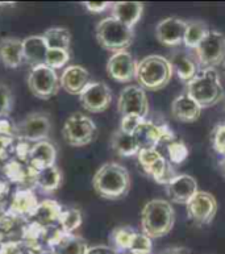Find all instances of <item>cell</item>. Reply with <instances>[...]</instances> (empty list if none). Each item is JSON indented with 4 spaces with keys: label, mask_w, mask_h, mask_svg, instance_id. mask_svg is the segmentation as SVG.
I'll return each instance as SVG.
<instances>
[{
    "label": "cell",
    "mask_w": 225,
    "mask_h": 254,
    "mask_svg": "<svg viewBox=\"0 0 225 254\" xmlns=\"http://www.w3.org/2000/svg\"><path fill=\"white\" fill-rule=\"evenodd\" d=\"M0 62L7 68H17L24 62L23 40L4 37L0 40Z\"/></svg>",
    "instance_id": "obj_25"
},
{
    "label": "cell",
    "mask_w": 225,
    "mask_h": 254,
    "mask_svg": "<svg viewBox=\"0 0 225 254\" xmlns=\"http://www.w3.org/2000/svg\"><path fill=\"white\" fill-rule=\"evenodd\" d=\"M13 107V95L8 86L0 83V119L9 116Z\"/></svg>",
    "instance_id": "obj_39"
},
{
    "label": "cell",
    "mask_w": 225,
    "mask_h": 254,
    "mask_svg": "<svg viewBox=\"0 0 225 254\" xmlns=\"http://www.w3.org/2000/svg\"><path fill=\"white\" fill-rule=\"evenodd\" d=\"M111 148L120 157H133L137 156L140 152V146L133 134L122 132L121 129H117L112 133Z\"/></svg>",
    "instance_id": "obj_29"
},
{
    "label": "cell",
    "mask_w": 225,
    "mask_h": 254,
    "mask_svg": "<svg viewBox=\"0 0 225 254\" xmlns=\"http://www.w3.org/2000/svg\"><path fill=\"white\" fill-rule=\"evenodd\" d=\"M224 70H225V64H224Z\"/></svg>",
    "instance_id": "obj_54"
},
{
    "label": "cell",
    "mask_w": 225,
    "mask_h": 254,
    "mask_svg": "<svg viewBox=\"0 0 225 254\" xmlns=\"http://www.w3.org/2000/svg\"><path fill=\"white\" fill-rule=\"evenodd\" d=\"M27 82L32 95L44 100L57 95L58 91L61 90L59 75L56 70L46 66L45 64L32 67L28 74Z\"/></svg>",
    "instance_id": "obj_8"
},
{
    "label": "cell",
    "mask_w": 225,
    "mask_h": 254,
    "mask_svg": "<svg viewBox=\"0 0 225 254\" xmlns=\"http://www.w3.org/2000/svg\"><path fill=\"white\" fill-rule=\"evenodd\" d=\"M203 108L195 102L194 99L190 98L187 94H180L176 96L171 103V115L176 122L180 123H194L196 122Z\"/></svg>",
    "instance_id": "obj_22"
},
{
    "label": "cell",
    "mask_w": 225,
    "mask_h": 254,
    "mask_svg": "<svg viewBox=\"0 0 225 254\" xmlns=\"http://www.w3.org/2000/svg\"><path fill=\"white\" fill-rule=\"evenodd\" d=\"M83 7L91 13H102L107 9H111L112 3L110 1H84Z\"/></svg>",
    "instance_id": "obj_44"
},
{
    "label": "cell",
    "mask_w": 225,
    "mask_h": 254,
    "mask_svg": "<svg viewBox=\"0 0 225 254\" xmlns=\"http://www.w3.org/2000/svg\"><path fill=\"white\" fill-rule=\"evenodd\" d=\"M62 185V174L57 165L49 166L37 171L35 181V187L45 193H52L57 191Z\"/></svg>",
    "instance_id": "obj_30"
},
{
    "label": "cell",
    "mask_w": 225,
    "mask_h": 254,
    "mask_svg": "<svg viewBox=\"0 0 225 254\" xmlns=\"http://www.w3.org/2000/svg\"><path fill=\"white\" fill-rule=\"evenodd\" d=\"M198 66L203 68H216L225 64V34L211 29L200 45L194 50Z\"/></svg>",
    "instance_id": "obj_7"
},
{
    "label": "cell",
    "mask_w": 225,
    "mask_h": 254,
    "mask_svg": "<svg viewBox=\"0 0 225 254\" xmlns=\"http://www.w3.org/2000/svg\"><path fill=\"white\" fill-rule=\"evenodd\" d=\"M82 221H83V217L79 209L74 207H69V208L63 207L58 227L66 233H74L82 225Z\"/></svg>",
    "instance_id": "obj_35"
},
{
    "label": "cell",
    "mask_w": 225,
    "mask_h": 254,
    "mask_svg": "<svg viewBox=\"0 0 225 254\" xmlns=\"http://www.w3.org/2000/svg\"><path fill=\"white\" fill-rule=\"evenodd\" d=\"M125 254H132V253H125Z\"/></svg>",
    "instance_id": "obj_53"
},
{
    "label": "cell",
    "mask_w": 225,
    "mask_h": 254,
    "mask_svg": "<svg viewBox=\"0 0 225 254\" xmlns=\"http://www.w3.org/2000/svg\"><path fill=\"white\" fill-rule=\"evenodd\" d=\"M212 146L215 152L225 158V123L216 126L212 133Z\"/></svg>",
    "instance_id": "obj_41"
},
{
    "label": "cell",
    "mask_w": 225,
    "mask_h": 254,
    "mask_svg": "<svg viewBox=\"0 0 225 254\" xmlns=\"http://www.w3.org/2000/svg\"><path fill=\"white\" fill-rule=\"evenodd\" d=\"M144 120L140 116H136V115H128V116H124L121 118V122H120V128L122 132L129 133V134H133L134 130L137 129V127L141 124V122Z\"/></svg>",
    "instance_id": "obj_42"
},
{
    "label": "cell",
    "mask_w": 225,
    "mask_h": 254,
    "mask_svg": "<svg viewBox=\"0 0 225 254\" xmlns=\"http://www.w3.org/2000/svg\"><path fill=\"white\" fill-rule=\"evenodd\" d=\"M61 88H63L70 95L79 96V94L84 90L91 79L90 72L86 67L80 64H70L63 68V71L59 75Z\"/></svg>",
    "instance_id": "obj_20"
},
{
    "label": "cell",
    "mask_w": 225,
    "mask_h": 254,
    "mask_svg": "<svg viewBox=\"0 0 225 254\" xmlns=\"http://www.w3.org/2000/svg\"><path fill=\"white\" fill-rule=\"evenodd\" d=\"M153 243L152 239L148 237L145 233L142 232H137L134 236L133 243L130 247L129 253L132 254H152Z\"/></svg>",
    "instance_id": "obj_38"
},
{
    "label": "cell",
    "mask_w": 225,
    "mask_h": 254,
    "mask_svg": "<svg viewBox=\"0 0 225 254\" xmlns=\"http://www.w3.org/2000/svg\"><path fill=\"white\" fill-rule=\"evenodd\" d=\"M4 237H5V236H4L3 233H1V232H0V245H1V244H3L4 241H5V240H4Z\"/></svg>",
    "instance_id": "obj_49"
},
{
    "label": "cell",
    "mask_w": 225,
    "mask_h": 254,
    "mask_svg": "<svg viewBox=\"0 0 225 254\" xmlns=\"http://www.w3.org/2000/svg\"><path fill=\"white\" fill-rule=\"evenodd\" d=\"M169 162L171 165H180L188 157V148L183 141L174 140L168 144Z\"/></svg>",
    "instance_id": "obj_36"
},
{
    "label": "cell",
    "mask_w": 225,
    "mask_h": 254,
    "mask_svg": "<svg viewBox=\"0 0 225 254\" xmlns=\"http://www.w3.org/2000/svg\"><path fill=\"white\" fill-rule=\"evenodd\" d=\"M48 50L49 48L46 45L42 34H33L23 40L24 62L31 64L32 67L45 64Z\"/></svg>",
    "instance_id": "obj_24"
},
{
    "label": "cell",
    "mask_w": 225,
    "mask_h": 254,
    "mask_svg": "<svg viewBox=\"0 0 225 254\" xmlns=\"http://www.w3.org/2000/svg\"><path fill=\"white\" fill-rule=\"evenodd\" d=\"M41 251L21 239L7 240L0 245V254H42Z\"/></svg>",
    "instance_id": "obj_34"
},
{
    "label": "cell",
    "mask_w": 225,
    "mask_h": 254,
    "mask_svg": "<svg viewBox=\"0 0 225 254\" xmlns=\"http://www.w3.org/2000/svg\"><path fill=\"white\" fill-rule=\"evenodd\" d=\"M3 171L9 183H15V185L23 186V189L35 187L37 170L35 167H32L29 163L12 158L8 162H5Z\"/></svg>",
    "instance_id": "obj_19"
},
{
    "label": "cell",
    "mask_w": 225,
    "mask_h": 254,
    "mask_svg": "<svg viewBox=\"0 0 225 254\" xmlns=\"http://www.w3.org/2000/svg\"><path fill=\"white\" fill-rule=\"evenodd\" d=\"M56 161H57V148L53 142L44 140L33 144L31 158H29V165L32 167H35L37 171L42 170L45 167L54 166Z\"/></svg>",
    "instance_id": "obj_26"
},
{
    "label": "cell",
    "mask_w": 225,
    "mask_h": 254,
    "mask_svg": "<svg viewBox=\"0 0 225 254\" xmlns=\"http://www.w3.org/2000/svg\"><path fill=\"white\" fill-rule=\"evenodd\" d=\"M52 129L50 116L45 112H32L16 124L17 140H24L32 144L48 140Z\"/></svg>",
    "instance_id": "obj_10"
},
{
    "label": "cell",
    "mask_w": 225,
    "mask_h": 254,
    "mask_svg": "<svg viewBox=\"0 0 225 254\" xmlns=\"http://www.w3.org/2000/svg\"><path fill=\"white\" fill-rule=\"evenodd\" d=\"M40 200L33 192V189H19L13 192L9 199V212L15 216L21 217L24 220H29L35 213Z\"/></svg>",
    "instance_id": "obj_21"
},
{
    "label": "cell",
    "mask_w": 225,
    "mask_h": 254,
    "mask_svg": "<svg viewBox=\"0 0 225 254\" xmlns=\"http://www.w3.org/2000/svg\"><path fill=\"white\" fill-rule=\"evenodd\" d=\"M169 199L176 204H187L188 201L198 192V182L194 177L188 174L175 175L170 182L165 186Z\"/></svg>",
    "instance_id": "obj_17"
},
{
    "label": "cell",
    "mask_w": 225,
    "mask_h": 254,
    "mask_svg": "<svg viewBox=\"0 0 225 254\" xmlns=\"http://www.w3.org/2000/svg\"><path fill=\"white\" fill-rule=\"evenodd\" d=\"M171 66L176 76L183 82H190L198 74V62L184 52H176L171 56Z\"/></svg>",
    "instance_id": "obj_28"
},
{
    "label": "cell",
    "mask_w": 225,
    "mask_h": 254,
    "mask_svg": "<svg viewBox=\"0 0 225 254\" xmlns=\"http://www.w3.org/2000/svg\"><path fill=\"white\" fill-rule=\"evenodd\" d=\"M16 137L0 136V161L8 162L12 159V154H15L16 144H17Z\"/></svg>",
    "instance_id": "obj_40"
},
{
    "label": "cell",
    "mask_w": 225,
    "mask_h": 254,
    "mask_svg": "<svg viewBox=\"0 0 225 254\" xmlns=\"http://www.w3.org/2000/svg\"><path fill=\"white\" fill-rule=\"evenodd\" d=\"M9 185L8 181H0V200H7L9 193Z\"/></svg>",
    "instance_id": "obj_47"
},
{
    "label": "cell",
    "mask_w": 225,
    "mask_h": 254,
    "mask_svg": "<svg viewBox=\"0 0 225 254\" xmlns=\"http://www.w3.org/2000/svg\"><path fill=\"white\" fill-rule=\"evenodd\" d=\"M174 70L166 57L152 54L137 62L136 79L138 86L149 91H160L170 83Z\"/></svg>",
    "instance_id": "obj_4"
},
{
    "label": "cell",
    "mask_w": 225,
    "mask_h": 254,
    "mask_svg": "<svg viewBox=\"0 0 225 254\" xmlns=\"http://www.w3.org/2000/svg\"><path fill=\"white\" fill-rule=\"evenodd\" d=\"M142 12H144V4L138 1H117V3H112L111 7L112 17L129 28H134V25L140 21Z\"/></svg>",
    "instance_id": "obj_27"
},
{
    "label": "cell",
    "mask_w": 225,
    "mask_h": 254,
    "mask_svg": "<svg viewBox=\"0 0 225 254\" xmlns=\"http://www.w3.org/2000/svg\"><path fill=\"white\" fill-rule=\"evenodd\" d=\"M87 254H118L112 247L107 245H96L88 249Z\"/></svg>",
    "instance_id": "obj_46"
},
{
    "label": "cell",
    "mask_w": 225,
    "mask_h": 254,
    "mask_svg": "<svg viewBox=\"0 0 225 254\" xmlns=\"http://www.w3.org/2000/svg\"><path fill=\"white\" fill-rule=\"evenodd\" d=\"M175 223V212L170 201L152 199L141 211V228L150 239H160L169 235Z\"/></svg>",
    "instance_id": "obj_2"
},
{
    "label": "cell",
    "mask_w": 225,
    "mask_h": 254,
    "mask_svg": "<svg viewBox=\"0 0 225 254\" xmlns=\"http://www.w3.org/2000/svg\"><path fill=\"white\" fill-rule=\"evenodd\" d=\"M95 192L107 200H118L130 190V175L126 167L117 162L102 165L92 178Z\"/></svg>",
    "instance_id": "obj_1"
},
{
    "label": "cell",
    "mask_w": 225,
    "mask_h": 254,
    "mask_svg": "<svg viewBox=\"0 0 225 254\" xmlns=\"http://www.w3.org/2000/svg\"><path fill=\"white\" fill-rule=\"evenodd\" d=\"M162 254H184V252L182 249H169V251L164 252Z\"/></svg>",
    "instance_id": "obj_48"
},
{
    "label": "cell",
    "mask_w": 225,
    "mask_h": 254,
    "mask_svg": "<svg viewBox=\"0 0 225 254\" xmlns=\"http://www.w3.org/2000/svg\"><path fill=\"white\" fill-rule=\"evenodd\" d=\"M42 254H49V253H48V252H44V253H42Z\"/></svg>",
    "instance_id": "obj_52"
},
{
    "label": "cell",
    "mask_w": 225,
    "mask_h": 254,
    "mask_svg": "<svg viewBox=\"0 0 225 254\" xmlns=\"http://www.w3.org/2000/svg\"><path fill=\"white\" fill-rule=\"evenodd\" d=\"M62 211H63V207L57 200L45 199V200H41L38 203L35 213L32 215L29 220L40 224L44 228L58 227Z\"/></svg>",
    "instance_id": "obj_23"
},
{
    "label": "cell",
    "mask_w": 225,
    "mask_h": 254,
    "mask_svg": "<svg viewBox=\"0 0 225 254\" xmlns=\"http://www.w3.org/2000/svg\"><path fill=\"white\" fill-rule=\"evenodd\" d=\"M186 94L192 98L202 108L218 104L225 98V91L216 68H203L187 82Z\"/></svg>",
    "instance_id": "obj_3"
},
{
    "label": "cell",
    "mask_w": 225,
    "mask_h": 254,
    "mask_svg": "<svg viewBox=\"0 0 225 254\" xmlns=\"http://www.w3.org/2000/svg\"><path fill=\"white\" fill-rule=\"evenodd\" d=\"M0 136L16 137V124L9 119H0ZM17 138V137H16Z\"/></svg>",
    "instance_id": "obj_45"
},
{
    "label": "cell",
    "mask_w": 225,
    "mask_h": 254,
    "mask_svg": "<svg viewBox=\"0 0 225 254\" xmlns=\"http://www.w3.org/2000/svg\"><path fill=\"white\" fill-rule=\"evenodd\" d=\"M87 241L74 233H66L59 227L52 229L46 243V252L49 254H87Z\"/></svg>",
    "instance_id": "obj_13"
},
{
    "label": "cell",
    "mask_w": 225,
    "mask_h": 254,
    "mask_svg": "<svg viewBox=\"0 0 225 254\" xmlns=\"http://www.w3.org/2000/svg\"><path fill=\"white\" fill-rule=\"evenodd\" d=\"M210 28L202 20H188L186 33H184L183 45L187 49L195 50L200 45V42L206 38V36L210 33Z\"/></svg>",
    "instance_id": "obj_31"
},
{
    "label": "cell",
    "mask_w": 225,
    "mask_h": 254,
    "mask_svg": "<svg viewBox=\"0 0 225 254\" xmlns=\"http://www.w3.org/2000/svg\"><path fill=\"white\" fill-rule=\"evenodd\" d=\"M137 231L130 227H118L111 233L112 248L117 253H129Z\"/></svg>",
    "instance_id": "obj_33"
},
{
    "label": "cell",
    "mask_w": 225,
    "mask_h": 254,
    "mask_svg": "<svg viewBox=\"0 0 225 254\" xmlns=\"http://www.w3.org/2000/svg\"><path fill=\"white\" fill-rule=\"evenodd\" d=\"M98 128L91 118L87 115L75 112L66 119L63 128H62V137L66 144L74 148H82L91 144L96 138Z\"/></svg>",
    "instance_id": "obj_6"
},
{
    "label": "cell",
    "mask_w": 225,
    "mask_h": 254,
    "mask_svg": "<svg viewBox=\"0 0 225 254\" xmlns=\"http://www.w3.org/2000/svg\"><path fill=\"white\" fill-rule=\"evenodd\" d=\"M95 37L99 45L108 52H121L133 42L134 29L110 16L100 20L95 27Z\"/></svg>",
    "instance_id": "obj_5"
},
{
    "label": "cell",
    "mask_w": 225,
    "mask_h": 254,
    "mask_svg": "<svg viewBox=\"0 0 225 254\" xmlns=\"http://www.w3.org/2000/svg\"><path fill=\"white\" fill-rule=\"evenodd\" d=\"M32 146H33V144H32V142H28V141H24V140L17 141V144H16V149H15L16 159L23 161V162L29 163Z\"/></svg>",
    "instance_id": "obj_43"
},
{
    "label": "cell",
    "mask_w": 225,
    "mask_h": 254,
    "mask_svg": "<svg viewBox=\"0 0 225 254\" xmlns=\"http://www.w3.org/2000/svg\"><path fill=\"white\" fill-rule=\"evenodd\" d=\"M187 20L179 17H166L156 27L157 40L166 46H178L183 44Z\"/></svg>",
    "instance_id": "obj_18"
},
{
    "label": "cell",
    "mask_w": 225,
    "mask_h": 254,
    "mask_svg": "<svg viewBox=\"0 0 225 254\" xmlns=\"http://www.w3.org/2000/svg\"><path fill=\"white\" fill-rule=\"evenodd\" d=\"M117 111L121 118L136 115L142 119L149 116V99L146 91L137 84H130L121 90L117 99Z\"/></svg>",
    "instance_id": "obj_11"
},
{
    "label": "cell",
    "mask_w": 225,
    "mask_h": 254,
    "mask_svg": "<svg viewBox=\"0 0 225 254\" xmlns=\"http://www.w3.org/2000/svg\"><path fill=\"white\" fill-rule=\"evenodd\" d=\"M70 61V50L49 49L46 54L45 64L57 71L58 68L65 67Z\"/></svg>",
    "instance_id": "obj_37"
},
{
    "label": "cell",
    "mask_w": 225,
    "mask_h": 254,
    "mask_svg": "<svg viewBox=\"0 0 225 254\" xmlns=\"http://www.w3.org/2000/svg\"><path fill=\"white\" fill-rule=\"evenodd\" d=\"M222 166H223V171L225 173V158L223 159V162H222Z\"/></svg>",
    "instance_id": "obj_50"
},
{
    "label": "cell",
    "mask_w": 225,
    "mask_h": 254,
    "mask_svg": "<svg viewBox=\"0 0 225 254\" xmlns=\"http://www.w3.org/2000/svg\"><path fill=\"white\" fill-rule=\"evenodd\" d=\"M137 62L128 50L113 53L107 61V72L112 79L120 83H128L136 78Z\"/></svg>",
    "instance_id": "obj_16"
},
{
    "label": "cell",
    "mask_w": 225,
    "mask_h": 254,
    "mask_svg": "<svg viewBox=\"0 0 225 254\" xmlns=\"http://www.w3.org/2000/svg\"><path fill=\"white\" fill-rule=\"evenodd\" d=\"M224 111H225V98H224Z\"/></svg>",
    "instance_id": "obj_51"
},
{
    "label": "cell",
    "mask_w": 225,
    "mask_h": 254,
    "mask_svg": "<svg viewBox=\"0 0 225 254\" xmlns=\"http://www.w3.org/2000/svg\"><path fill=\"white\" fill-rule=\"evenodd\" d=\"M134 138L141 149H156L162 142H171L175 134L168 124H156L152 120L144 119L133 133Z\"/></svg>",
    "instance_id": "obj_12"
},
{
    "label": "cell",
    "mask_w": 225,
    "mask_h": 254,
    "mask_svg": "<svg viewBox=\"0 0 225 254\" xmlns=\"http://www.w3.org/2000/svg\"><path fill=\"white\" fill-rule=\"evenodd\" d=\"M187 215L191 220L198 225H208L216 216L218 212V200L211 192L200 191L186 204Z\"/></svg>",
    "instance_id": "obj_14"
},
{
    "label": "cell",
    "mask_w": 225,
    "mask_h": 254,
    "mask_svg": "<svg viewBox=\"0 0 225 254\" xmlns=\"http://www.w3.org/2000/svg\"><path fill=\"white\" fill-rule=\"evenodd\" d=\"M138 163L146 174L152 177L158 185L166 186L174 177L175 170L157 149H141L137 154Z\"/></svg>",
    "instance_id": "obj_9"
},
{
    "label": "cell",
    "mask_w": 225,
    "mask_h": 254,
    "mask_svg": "<svg viewBox=\"0 0 225 254\" xmlns=\"http://www.w3.org/2000/svg\"><path fill=\"white\" fill-rule=\"evenodd\" d=\"M79 102L91 114H102L111 106L112 91L104 82H90L79 94Z\"/></svg>",
    "instance_id": "obj_15"
},
{
    "label": "cell",
    "mask_w": 225,
    "mask_h": 254,
    "mask_svg": "<svg viewBox=\"0 0 225 254\" xmlns=\"http://www.w3.org/2000/svg\"><path fill=\"white\" fill-rule=\"evenodd\" d=\"M49 49L70 50L71 45V33L65 27H52L42 33Z\"/></svg>",
    "instance_id": "obj_32"
}]
</instances>
